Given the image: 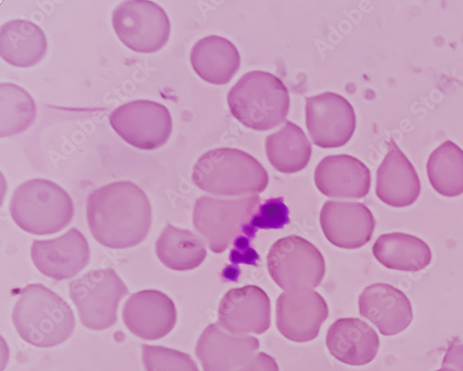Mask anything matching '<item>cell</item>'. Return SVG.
Masks as SVG:
<instances>
[{
  "label": "cell",
  "mask_w": 463,
  "mask_h": 371,
  "mask_svg": "<svg viewBox=\"0 0 463 371\" xmlns=\"http://www.w3.org/2000/svg\"><path fill=\"white\" fill-rule=\"evenodd\" d=\"M87 217L99 243L110 249H128L146 238L152 210L146 195L137 185L118 181L89 195Z\"/></svg>",
  "instance_id": "6da1fadb"
},
{
  "label": "cell",
  "mask_w": 463,
  "mask_h": 371,
  "mask_svg": "<svg viewBox=\"0 0 463 371\" xmlns=\"http://www.w3.org/2000/svg\"><path fill=\"white\" fill-rule=\"evenodd\" d=\"M13 320L21 338L43 348L57 347L75 328L72 309L57 293L43 284H30L21 290Z\"/></svg>",
  "instance_id": "7a4b0ae2"
},
{
  "label": "cell",
  "mask_w": 463,
  "mask_h": 371,
  "mask_svg": "<svg viewBox=\"0 0 463 371\" xmlns=\"http://www.w3.org/2000/svg\"><path fill=\"white\" fill-rule=\"evenodd\" d=\"M192 180L208 194L239 197L264 192L269 176L261 164L246 152L220 147L199 158L193 167Z\"/></svg>",
  "instance_id": "3957f363"
},
{
  "label": "cell",
  "mask_w": 463,
  "mask_h": 371,
  "mask_svg": "<svg viewBox=\"0 0 463 371\" xmlns=\"http://www.w3.org/2000/svg\"><path fill=\"white\" fill-rule=\"evenodd\" d=\"M227 102L231 114L242 125L266 131L286 121L290 97L283 81L273 73L253 71L231 89Z\"/></svg>",
  "instance_id": "277c9868"
},
{
  "label": "cell",
  "mask_w": 463,
  "mask_h": 371,
  "mask_svg": "<svg viewBox=\"0 0 463 371\" xmlns=\"http://www.w3.org/2000/svg\"><path fill=\"white\" fill-rule=\"evenodd\" d=\"M10 212L23 231L33 235H50L70 224L74 207L70 195L58 184L35 178L16 188Z\"/></svg>",
  "instance_id": "5b68a950"
},
{
  "label": "cell",
  "mask_w": 463,
  "mask_h": 371,
  "mask_svg": "<svg viewBox=\"0 0 463 371\" xmlns=\"http://www.w3.org/2000/svg\"><path fill=\"white\" fill-rule=\"evenodd\" d=\"M260 204L259 195L236 200L203 196L193 210V226L211 251L220 254L242 234Z\"/></svg>",
  "instance_id": "8992f818"
},
{
  "label": "cell",
  "mask_w": 463,
  "mask_h": 371,
  "mask_svg": "<svg viewBox=\"0 0 463 371\" xmlns=\"http://www.w3.org/2000/svg\"><path fill=\"white\" fill-rule=\"evenodd\" d=\"M69 289L81 323L92 330H104L118 322L119 304L129 293L111 269L92 271L71 281Z\"/></svg>",
  "instance_id": "52a82bcc"
},
{
  "label": "cell",
  "mask_w": 463,
  "mask_h": 371,
  "mask_svg": "<svg viewBox=\"0 0 463 371\" xmlns=\"http://www.w3.org/2000/svg\"><path fill=\"white\" fill-rule=\"evenodd\" d=\"M269 276L286 291L314 290L326 274L325 258L310 242L288 236L276 242L267 256Z\"/></svg>",
  "instance_id": "ba28073f"
},
{
  "label": "cell",
  "mask_w": 463,
  "mask_h": 371,
  "mask_svg": "<svg viewBox=\"0 0 463 371\" xmlns=\"http://www.w3.org/2000/svg\"><path fill=\"white\" fill-rule=\"evenodd\" d=\"M112 25L119 40L140 53L162 50L171 33L166 12L148 0H128L121 4L112 13Z\"/></svg>",
  "instance_id": "9c48e42d"
},
{
  "label": "cell",
  "mask_w": 463,
  "mask_h": 371,
  "mask_svg": "<svg viewBox=\"0 0 463 371\" xmlns=\"http://www.w3.org/2000/svg\"><path fill=\"white\" fill-rule=\"evenodd\" d=\"M109 123L126 142L140 150H156L168 141L173 132L167 107L147 100H134L115 109Z\"/></svg>",
  "instance_id": "30bf717a"
},
{
  "label": "cell",
  "mask_w": 463,
  "mask_h": 371,
  "mask_svg": "<svg viewBox=\"0 0 463 371\" xmlns=\"http://www.w3.org/2000/svg\"><path fill=\"white\" fill-rule=\"evenodd\" d=\"M306 124L317 146L342 147L351 140L356 129L355 111L341 95L326 92L306 99Z\"/></svg>",
  "instance_id": "8fae6325"
},
{
  "label": "cell",
  "mask_w": 463,
  "mask_h": 371,
  "mask_svg": "<svg viewBox=\"0 0 463 371\" xmlns=\"http://www.w3.org/2000/svg\"><path fill=\"white\" fill-rule=\"evenodd\" d=\"M329 316L324 297L314 290L283 292L277 301V326L287 339L307 343L319 336Z\"/></svg>",
  "instance_id": "7c38bea8"
},
{
  "label": "cell",
  "mask_w": 463,
  "mask_h": 371,
  "mask_svg": "<svg viewBox=\"0 0 463 371\" xmlns=\"http://www.w3.org/2000/svg\"><path fill=\"white\" fill-rule=\"evenodd\" d=\"M218 324L237 337L263 334L271 326V301L255 285L232 289L220 302Z\"/></svg>",
  "instance_id": "4fadbf2b"
},
{
  "label": "cell",
  "mask_w": 463,
  "mask_h": 371,
  "mask_svg": "<svg viewBox=\"0 0 463 371\" xmlns=\"http://www.w3.org/2000/svg\"><path fill=\"white\" fill-rule=\"evenodd\" d=\"M33 263L44 276L61 281L75 277L90 262V249L80 230L50 241H34L31 247Z\"/></svg>",
  "instance_id": "5bb4252c"
},
{
  "label": "cell",
  "mask_w": 463,
  "mask_h": 371,
  "mask_svg": "<svg viewBox=\"0 0 463 371\" xmlns=\"http://www.w3.org/2000/svg\"><path fill=\"white\" fill-rule=\"evenodd\" d=\"M123 319L136 337L156 341L167 337L175 328L177 312L175 303L165 293L145 290L130 296L124 307Z\"/></svg>",
  "instance_id": "9a60e30c"
},
{
  "label": "cell",
  "mask_w": 463,
  "mask_h": 371,
  "mask_svg": "<svg viewBox=\"0 0 463 371\" xmlns=\"http://www.w3.org/2000/svg\"><path fill=\"white\" fill-rule=\"evenodd\" d=\"M320 222L326 239L347 250L367 244L375 229L373 213L360 203L327 201L322 208Z\"/></svg>",
  "instance_id": "2e32d148"
},
{
  "label": "cell",
  "mask_w": 463,
  "mask_h": 371,
  "mask_svg": "<svg viewBox=\"0 0 463 371\" xmlns=\"http://www.w3.org/2000/svg\"><path fill=\"white\" fill-rule=\"evenodd\" d=\"M259 349L257 338L233 336L215 323L203 332L196 355L204 371H236L247 364Z\"/></svg>",
  "instance_id": "e0dca14e"
},
{
  "label": "cell",
  "mask_w": 463,
  "mask_h": 371,
  "mask_svg": "<svg viewBox=\"0 0 463 371\" xmlns=\"http://www.w3.org/2000/svg\"><path fill=\"white\" fill-rule=\"evenodd\" d=\"M362 317L374 324L383 337L405 330L413 319L411 304L406 294L390 284L375 283L360 295Z\"/></svg>",
  "instance_id": "ac0fdd59"
},
{
  "label": "cell",
  "mask_w": 463,
  "mask_h": 371,
  "mask_svg": "<svg viewBox=\"0 0 463 371\" xmlns=\"http://www.w3.org/2000/svg\"><path fill=\"white\" fill-rule=\"evenodd\" d=\"M315 181L317 189L327 197L362 199L370 192L371 172L354 157L332 156L319 163Z\"/></svg>",
  "instance_id": "d6986e66"
},
{
  "label": "cell",
  "mask_w": 463,
  "mask_h": 371,
  "mask_svg": "<svg viewBox=\"0 0 463 371\" xmlns=\"http://www.w3.org/2000/svg\"><path fill=\"white\" fill-rule=\"evenodd\" d=\"M390 150L377 170L376 195L396 208L410 206L420 194L419 176L398 145L389 142Z\"/></svg>",
  "instance_id": "ffe728a7"
},
{
  "label": "cell",
  "mask_w": 463,
  "mask_h": 371,
  "mask_svg": "<svg viewBox=\"0 0 463 371\" xmlns=\"http://www.w3.org/2000/svg\"><path fill=\"white\" fill-rule=\"evenodd\" d=\"M379 346L376 331L359 319H340L327 331L326 347L330 354L347 365L364 366L372 362Z\"/></svg>",
  "instance_id": "44dd1931"
},
{
  "label": "cell",
  "mask_w": 463,
  "mask_h": 371,
  "mask_svg": "<svg viewBox=\"0 0 463 371\" xmlns=\"http://www.w3.org/2000/svg\"><path fill=\"white\" fill-rule=\"evenodd\" d=\"M190 62L204 81L213 85H225L240 70L241 58L233 43L224 37L210 35L193 47Z\"/></svg>",
  "instance_id": "7402d4cb"
},
{
  "label": "cell",
  "mask_w": 463,
  "mask_h": 371,
  "mask_svg": "<svg viewBox=\"0 0 463 371\" xmlns=\"http://www.w3.org/2000/svg\"><path fill=\"white\" fill-rule=\"evenodd\" d=\"M44 31L27 20H13L0 28V55L15 67H32L46 56Z\"/></svg>",
  "instance_id": "603a6c76"
},
{
  "label": "cell",
  "mask_w": 463,
  "mask_h": 371,
  "mask_svg": "<svg viewBox=\"0 0 463 371\" xmlns=\"http://www.w3.org/2000/svg\"><path fill=\"white\" fill-rule=\"evenodd\" d=\"M373 252L380 264L393 271L417 272L432 262V252L427 243L401 233L380 236Z\"/></svg>",
  "instance_id": "cb8c5ba5"
},
{
  "label": "cell",
  "mask_w": 463,
  "mask_h": 371,
  "mask_svg": "<svg viewBox=\"0 0 463 371\" xmlns=\"http://www.w3.org/2000/svg\"><path fill=\"white\" fill-rule=\"evenodd\" d=\"M266 155L269 163L281 173L303 170L312 157V145L304 131L287 121L278 132L266 138Z\"/></svg>",
  "instance_id": "d4e9b609"
},
{
  "label": "cell",
  "mask_w": 463,
  "mask_h": 371,
  "mask_svg": "<svg viewBox=\"0 0 463 371\" xmlns=\"http://www.w3.org/2000/svg\"><path fill=\"white\" fill-rule=\"evenodd\" d=\"M160 262L175 271H187L199 268L207 257L204 242L186 230L168 224L156 243Z\"/></svg>",
  "instance_id": "484cf974"
},
{
  "label": "cell",
  "mask_w": 463,
  "mask_h": 371,
  "mask_svg": "<svg viewBox=\"0 0 463 371\" xmlns=\"http://www.w3.org/2000/svg\"><path fill=\"white\" fill-rule=\"evenodd\" d=\"M428 175L433 188L446 197L463 194V151L450 140L439 145L428 162Z\"/></svg>",
  "instance_id": "4316f807"
},
{
  "label": "cell",
  "mask_w": 463,
  "mask_h": 371,
  "mask_svg": "<svg viewBox=\"0 0 463 371\" xmlns=\"http://www.w3.org/2000/svg\"><path fill=\"white\" fill-rule=\"evenodd\" d=\"M36 108L23 88L10 83L0 85V136L11 137L26 130L33 122Z\"/></svg>",
  "instance_id": "83f0119b"
},
{
  "label": "cell",
  "mask_w": 463,
  "mask_h": 371,
  "mask_svg": "<svg viewBox=\"0 0 463 371\" xmlns=\"http://www.w3.org/2000/svg\"><path fill=\"white\" fill-rule=\"evenodd\" d=\"M146 371H200L197 364L185 353L154 346H142Z\"/></svg>",
  "instance_id": "f1b7e54d"
},
{
  "label": "cell",
  "mask_w": 463,
  "mask_h": 371,
  "mask_svg": "<svg viewBox=\"0 0 463 371\" xmlns=\"http://www.w3.org/2000/svg\"><path fill=\"white\" fill-rule=\"evenodd\" d=\"M289 223V211L283 198H274L260 205L241 235L252 240L260 229H283Z\"/></svg>",
  "instance_id": "f546056e"
},
{
  "label": "cell",
  "mask_w": 463,
  "mask_h": 371,
  "mask_svg": "<svg viewBox=\"0 0 463 371\" xmlns=\"http://www.w3.org/2000/svg\"><path fill=\"white\" fill-rule=\"evenodd\" d=\"M250 239L240 235L234 242V249L231 252L230 260L233 264L256 265L259 260L257 252L250 246Z\"/></svg>",
  "instance_id": "4dcf8cb0"
},
{
  "label": "cell",
  "mask_w": 463,
  "mask_h": 371,
  "mask_svg": "<svg viewBox=\"0 0 463 371\" xmlns=\"http://www.w3.org/2000/svg\"><path fill=\"white\" fill-rule=\"evenodd\" d=\"M236 371H279V366L271 356L259 353Z\"/></svg>",
  "instance_id": "1f68e13d"
},
{
  "label": "cell",
  "mask_w": 463,
  "mask_h": 371,
  "mask_svg": "<svg viewBox=\"0 0 463 371\" xmlns=\"http://www.w3.org/2000/svg\"><path fill=\"white\" fill-rule=\"evenodd\" d=\"M442 366L452 371H463V344L453 342L449 347Z\"/></svg>",
  "instance_id": "d6a6232c"
},
{
  "label": "cell",
  "mask_w": 463,
  "mask_h": 371,
  "mask_svg": "<svg viewBox=\"0 0 463 371\" xmlns=\"http://www.w3.org/2000/svg\"><path fill=\"white\" fill-rule=\"evenodd\" d=\"M437 371H452V370H450V369H449V368H444V367H443V368L439 369V370H437Z\"/></svg>",
  "instance_id": "836d02e7"
}]
</instances>
